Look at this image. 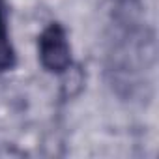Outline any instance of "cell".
Listing matches in <instances>:
<instances>
[{"instance_id": "6da1fadb", "label": "cell", "mask_w": 159, "mask_h": 159, "mask_svg": "<svg viewBox=\"0 0 159 159\" xmlns=\"http://www.w3.org/2000/svg\"><path fill=\"white\" fill-rule=\"evenodd\" d=\"M39 64L52 75H64L71 67V45L60 23H49L38 38Z\"/></svg>"}, {"instance_id": "7a4b0ae2", "label": "cell", "mask_w": 159, "mask_h": 159, "mask_svg": "<svg viewBox=\"0 0 159 159\" xmlns=\"http://www.w3.org/2000/svg\"><path fill=\"white\" fill-rule=\"evenodd\" d=\"M15 62L17 56L8 32V6L4 0H0V73L13 69Z\"/></svg>"}]
</instances>
